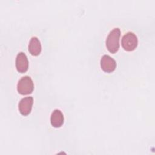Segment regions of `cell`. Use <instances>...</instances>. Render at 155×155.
<instances>
[{
	"mask_svg": "<svg viewBox=\"0 0 155 155\" xmlns=\"http://www.w3.org/2000/svg\"><path fill=\"white\" fill-rule=\"evenodd\" d=\"M64 117L62 111L58 109H55L51 114L50 123L55 128L61 127L64 124Z\"/></svg>",
	"mask_w": 155,
	"mask_h": 155,
	"instance_id": "cell-7",
	"label": "cell"
},
{
	"mask_svg": "<svg viewBox=\"0 0 155 155\" xmlns=\"http://www.w3.org/2000/svg\"><path fill=\"white\" fill-rule=\"evenodd\" d=\"M100 65L102 70L106 73H111L116 68V61L108 54H104L102 56Z\"/></svg>",
	"mask_w": 155,
	"mask_h": 155,
	"instance_id": "cell-4",
	"label": "cell"
},
{
	"mask_svg": "<svg viewBox=\"0 0 155 155\" xmlns=\"http://www.w3.org/2000/svg\"><path fill=\"white\" fill-rule=\"evenodd\" d=\"M42 50V46L39 39L33 36L30 39L28 44V51L33 56H38Z\"/></svg>",
	"mask_w": 155,
	"mask_h": 155,
	"instance_id": "cell-8",
	"label": "cell"
},
{
	"mask_svg": "<svg viewBox=\"0 0 155 155\" xmlns=\"http://www.w3.org/2000/svg\"><path fill=\"white\" fill-rule=\"evenodd\" d=\"M34 84L31 78L28 76L22 77L17 84V90L18 93L22 95L30 94L33 92Z\"/></svg>",
	"mask_w": 155,
	"mask_h": 155,
	"instance_id": "cell-2",
	"label": "cell"
},
{
	"mask_svg": "<svg viewBox=\"0 0 155 155\" xmlns=\"http://www.w3.org/2000/svg\"><path fill=\"white\" fill-rule=\"evenodd\" d=\"M16 68L19 73H23L27 71L28 68V61L26 54L23 52H19L16 58Z\"/></svg>",
	"mask_w": 155,
	"mask_h": 155,
	"instance_id": "cell-6",
	"label": "cell"
},
{
	"mask_svg": "<svg viewBox=\"0 0 155 155\" xmlns=\"http://www.w3.org/2000/svg\"><path fill=\"white\" fill-rule=\"evenodd\" d=\"M33 104V98L32 96H28L22 98L18 104L19 112L23 116L28 115L32 109Z\"/></svg>",
	"mask_w": 155,
	"mask_h": 155,
	"instance_id": "cell-5",
	"label": "cell"
},
{
	"mask_svg": "<svg viewBox=\"0 0 155 155\" xmlns=\"http://www.w3.org/2000/svg\"><path fill=\"white\" fill-rule=\"evenodd\" d=\"M137 38L133 32L130 31L127 33L122 38V46L123 48L127 51L134 50L137 47Z\"/></svg>",
	"mask_w": 155,
	"mask_h": 155,
	"instance_id": "cell-3",
	"label": "cell"
},
{
	"mask_svg": "<svg viewBox=\"0 0 155 155\" xmlns=\"http://www.w3.org/2000/svg\"><path fill=\"white\" fill-rule=\"evenodd\" d=\"M120 30L119 28H114L108 34L106 39V47L111 53H116L119 48V38Z\"/></svg>",
	"mask_w": 155,
	"mask_h": 155,
	"instance_id": "cell-1",
	"label": "cell"
}]
</instances>
